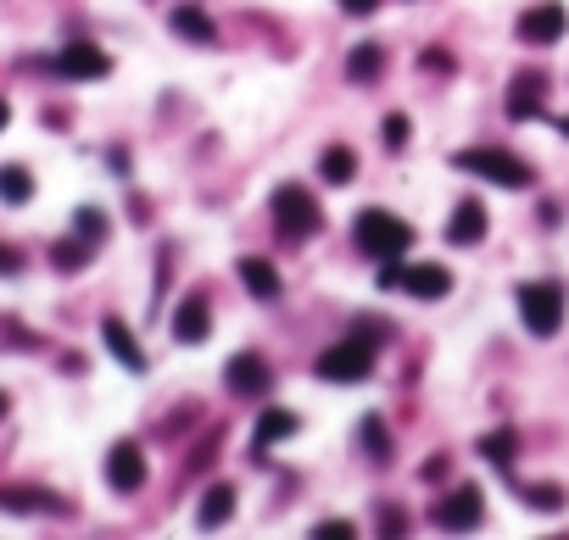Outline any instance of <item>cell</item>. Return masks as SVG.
Returning a JSON list of instances; mask_svg holds the SVG:
<instances>
[{
  "instance_id": "obj_1",
  "label": "cell",
  "mask_w": 569,
  "mask_h": 540,
  "mask_svg": "<svg viewBox=\"0 0 569 540\" xmlns=\"http://www.w3.org/2000/svg\"><path fill=\"white\" fill-rule=\"evenodd\" d=\"M352 240H358V251H363V257H374V262H391V257H402L408 245H413V229H408L402 218H391V212L368 207V212H358V223H352Z\"/></svg>"
},
{
  "instance_id": "obj_2",
  "label": "cell",
  "mask_w": 569,
  "mask_h": 540,
  "mask_svg": "<svg viewBox=\"0 0 569 540\" xmlns=\"http://www.w3.org/2000/svg\"><path fill=\"white\" fill-rule=\"evenodd\" d=\"M268 212H274V229H279L284 240H307V234H318V223H324L318 201H313L302 184H279L274 201H268Z\"/></svg>"
},
{
  "instance_id": "obj_3",
  "label": "cell",
  "mask_w": 569,
  "mask_h": 540,
  "mask_svg": "<svg viewBox=\"0 0 569 540\" xmlns=\"http://www.w3.org/2000/svg\"><path fill=\"white\" fill-rule=\"evenodd\" d=\"M379 290H408V296L419 302H441L447 290H452V273L441 262H419V268H402L397 257L379 268Z\"/></svg>"
},
{
  "instance_id": "obj_4",
  "label": "cell",
  "mask_w": 569,
  "mask_h": 540,
  "mask_svg": "<svg viewBox=\"0 0 569 540\" xmlns=\"http://www.w3.org/2000/svg\"><path fill=\"white\" fill-rule=\"evenodd\" d=\"M368 373H374V340H363V334L341 340V346H329L318 357V379H329V384H358Z\"/></svg>"
},
{
  "instance_id": "obj_5",
  "label": "cell",
  "mask_w": 569,
  "mask_h": 540,
  "mask_svg": "<svg viewBox=\"0 0 569 540\" xmlns=\"http://www.w3.org/2000/svg\"><path fill=\"white\" fill-rule=\"evenodd\" d=\"M458 168L474 173V179H486V184H503V189H531V179H536L513 151H463Z\"/></svg>"
},
{
  "instance_id": "obj_6",
  "label": "cell",
  "mask_w": 569,
  "mask_h": 540,
  "mask_svg": "<svg viewBox=\"0 0 569 540\" xmlns=\"http://www.w3.org/2000/svg\"><path fill=\"white\" fill-rule=\"evenodd\" d=\"M519 318H525V329L531 334H558V323H564V290L558 284H519Z\"/></svg>"
},
{
  "instance_id": "obj_7",
  "label": "cell",
  "mask_w": 569,
  "mask_h": 540,
  "mask_svg": "<svg viewBox=\"0 0 569 540\" xmlns=\"http://www.w3.org/2000/svg\"><path fill=\"white\" fill-rule=\"evenodd\" d=\"M481 513H486V496H481L474 484H458L452 496H441V502H436V529H452V535L481 529Z\"/></svg>"
},
{
  "instance_id": "obj_8",
  "label": "cell",
  "mask_w": 569,
  "mask_h": 540,
  "mask_svg": "<svg viewBox=\"0 0 569 540\" xmlns=\"http://www.w3.org/2000/svg\"><path fill=\"white\" fill-rule=\"evenodd\" d=\"M107 484H112V490H123V496L146 484V452H140L134 440H118V446L107 452Z\"/></svg>"
},
{
  "instance_id": "obj_9",
  "label": "cell",
  "mask_w": 569,
  "mask_h": 540,
  "mask_svg": "<svg viewBox=\"0 0 569 540\" xmlns=\"http://www.w3.org/2000/svg\"><path fill=\"white\" fill-rule=\"evenodd\" d=\"M564 28H569V12L558 0H542V7H531L519 17V39L525 45H553V39H564Z\"/></svg>"
},
{
  "instance_id": "obj_10",
  "label": "cell",
  "mask_w": 569,
  "mask_h": 540,
  "mask_svg": "<svg viewBox=\"0 0 569 540\" xmlns=\"http://www.w3.org/2000/svg\"><path fill=\"white\" fill-rule=\"evenodd\" d=\"M57 73L62 78H107L112 73V57L101 51V45H84L78 39V45H68V51L57 57Z\"/></svg>"
},
{
  "instance_id": "obj_11",
  "label": "cell",
  "mask_w": 569,
  "mask_h": 540,
  "mask_svg": "<svg viewBox=\"0 0 569 540\" xmlns=\"http://www.w3.org/2000/svg\"><path fill=\"white\" fill-rule=\"evenodd\" d=\"M213 334V307L207 296H184L173 307V340H184V346H202V340Z\"/></svg>"
},
{
  "instance_id": "obj_12",
  "label": "cell",
  "mask_w": 569,
  "mask_h": 540,
  "mask_svg": "<svg viewBox=\"0 0 569 540\" xmlns=\"http://www.w3.org/2000/svg\"><path fill=\"white\" fill-rule=\"evenodd\" d=\"M223 379H229V390L234 396H263L268 390V363L257 357V352H241V357H229V368H223Z\"/></svg>"
},
{
  "instance_id": "obj_13",
  "label": "cell",
  "mask_w": 569,
  "mask_h": 540,
  "mask_svg": "<svg viewBox=\"0 0 569 540\" xmlns=\"http://www.w3.org/2000/svg\"><path fill=\"white\" fill-rule=\"evenodd\" d=\"M542 95H547V78H542V73H519L513 89H508V118H513V123L536 118V112H542Z\"/></svg>"
},
{
  "instance_id": "obj_14",
  "label": "cell",
  "mask_w": 569,
  "mask_h": 540,
  "mask_svg": "<svg viewBox=\"0 0 569 540\" xmlns=\"http://www.w3.org/2000/svg\"><path fill=\"white\" fill-rule=\"evenodd\" d=\"M101 340H107V352H112L129 373H146V352H140V340L129 334V323L107 318V323H101Z\"/></svg>"
},
{
  "instance_id": "obj_15",
  "label": "cell",
  "mask_w": 569,
  "mask_h": 540,
  "mask_svg": "<svg viewBox=\"0 0 569 540\" xmlns=\"http://www.w3.org/2000/svg\"><path fill=\"white\" fill-rule=\"evenodd\" d=\"M481 234H486V207L458 201V212L447 218V245H481Z\"/></svg>"
},
{
  "instance_id": "obj_16",
  "label": "cell",
  "mask_w": 569,
  "mask_h": 540,
  "mask_svg": "<svg viewBox=\"0 0 569 540\" xmlns=\"http://www.w3.org/2000/svg\"><path fill=\"white\" fill-rule=\"evenodd\" d=\"M241 284L252 290L257 302H274V296H279V268L263 262V257H246V262H241Z\"/></svg>"
},
{
  "instance_id": "obj_17",
  "label": "cell",
  "mask_w": 569,
  "mask_h": 540,
  "mask_svg": "<svg viewBox=\"0 0 569 540\" xmlns=\"http://www.w3.org/2000/svg\"><path fill=\"white\" fill-rule=\"evenodd\" d=\"M296 434V413H284V407H268L257 418V452H268L274 440H291Z\"/></svg>"
},
{
  "instance_id": "obj_18",
  "label": "cell",
  "mask_w": 569,
  "mask_h": 540,
  "mask_svg": "<svg viewBox=\"0 0 569 540\" xmlns=\"http://www.w3.org/2000/svg\"><path fill=\"white\" fill-rule=\"evenodd\" d=\"M229 513H234V490L229 484H213L207 496H202V529H218V524H229Z\"/></svg>"
},
{
  "instance_id": "obj_19",
  "label": "cell",
  "mask_w": 569,
  "mask_h": 540,
  "mask_svg": "<svg viewBox=\"0 0 569 540\" xmlns=\"http://www.w3.org/2000/svg\"><path fill=\"white\" fill-rule=\"evenodd\" d=\"M168 23H173V34H184V39H196V45H213V17H207V12H196V7H179Z\"/></svg>"
},
{
  "instance_id": "obj_20",
  "label": "cell",
  "mask_w": 569,
  "mask_h": 540,
  "mask_svg": "<svg viewBox=\"0 0 569 540\" xmlns=\"http://www.w3.org/2000/svg\"><path fill=\"white\" fill-rule=\"evenodd\" d=\"M379 62H386V51H379V45H358V51L347 57L352 84H374V78H379Z\"/></svg>"
},
{
  "instance_id": "obj_21",
  "label": "cell",
  "mask_w": 569,
  "mask_h": 540,
  "mask_svg": "<svg viewBox=\"0 0 569 540\" xmlns=\"http://www.w3.org/2000/svg\"><path fill=\"white\" fill-rule=\"evenodd\" d=\"M358 440H363V452H368L374 463H386V457H391V434H386V418H363V424H358Z\"/></svg>"
},
{
  "instance_id": "obj_22",
  "label": "cell",
  "mask_w": 569,
  "mask_h": 540,
  "mask_svg": "<svg viewBox=\"0 0 569 540\" xmlns=\"http://www.w3.org/2000/svg\"><path fill=\"white\" fill-rule=\"evenodd\" d=\"M318 173H324V184H352V173H358V157L347 151V145H336V151H324Z\"/></svg>"
},
{
  "instance_id": "obj_23",
  "label": "cell",
  "mask_w": 569,
  "mask_h": 540,
  "mask_svg": "<svg viewBox=\"0 0 569 540\" xmlns=\"http://www.w3.org/2000/svg\"><path fill=\"white\" fill-rule=\"evenodd\" d=\"M28 195H34V179H28V168H0V201L23 207Z\"/></svg>"
},
{
  "instance_id": "obj_24",
  "label": "cell",
  "mask_w": 569,
  "mask_h": 540,
  "mask_svg": "<svg viewBox=\"0 0 569 540\" xmlns=\"http://www.w3.org/2000/svg\"><path fill=\"white\" fill-rule=\"evenodd\" d=\"M89 251H95V245H89V240H62V245H57V251H51V262H57L62 273H78V268L89 262Z\"/></svg>"
},
{
  "instance_id": "obj_25",
  "label": "cell",
  "mask_w": 569,
  "mask_h": 540,
  "mask_svg": "<svg viewBox=\"0 0 569 540\" xmlns=\"http://www.w3.org/2000/svg\"><path fill=\"white\" fill-rule=\"evenodd\" d=\"M481 457H492L497 468H508V463H513V434H508V429H503V434H486V440H481Z\"/></svg>"
},
{
  "instance_id": "obj_26",
  "label": "cell",
  "mask_w": 569,
  "mask_h": 540,
  "mask_svg": "<svg viewBox=\"0 0 569 540\" xmlns=\"http://www.w3.org/2000/svg\"><path fill=\"white\" fill-rule=\"evenodd\" d=\"M73 223H78V234H89V240H101V234H107V212H95V207H78Z\"/></svg>"
},
{
  "instance_id": "obj_27",
  "label": "cell",
  "mask_w": 569,
  "mask_h": 540,
  "mask_svg": "<svg viewBox=\"0 0 569 540\" xmlns=\"http://www.w3.org/2000/svg\"><path fill=\"white\" fill-rule=\"evenodd\" d=\"M525 502L553 513V507H564V490H558V484H531V490H525Z\"/></svg>"
},
{
  "instance_id": "obj_28",
  "label": "cell",
  "mask_w": 569,
  "mask_h": 540,
  "mask_svg": "<svg viewBox=\"0 0 569 540\" xmlns=\"http://www.w3.org/2000/svg\"><path fill=\"white\" fill-rule=\"evenodd\" d=\"M408 118H386V145H391V151H402V145H408Z\"/></svg>"
},
{
  "instance_id": "obj_29",
  "label": "cell",
  "mask_w": 569,
  "mask_h": 540,
  "mask_svg": "<svg viewBox=\"0 0 569 540\" xmlns=\"http://www.w3.org/2000/svg\"><path fill=\"white\" fill-rule=\"evenodd\" d=\"M313 535H324V540H341V535H358V529H352L347 518H324V524H318Z\"/></svg>"
},
{
  "instance_id": "obj_30",
  "label": "cell",
  "mask_w": 569,
  "mask_h": 540,
  "mask_svg": "<svg viewBox=\"0 0 569 540\" xmlns=\"http://www.w3.org/2000/svg\"><path fill=\"white\" fill-rule=\"evenodd\" d=\"M379 513H386V518H379V529H386V535H397V529H408V518H397L391 507H379Z\"/></svg>"
},
{
  "instance_id": "obj_31",
  "label": "cell",
  "mask_w": 569,
  "mask_h": 540,
  "mask_svg": "<svg viewBox=\"0 0 569 540\" xmlns=\"http://www.w3.org/2000/svg\"><path fill=\"white\" fill-rule=\"evenodd\" d=\"M424 62H431V73H452V57H441V51H431Z\"/></svg>"
},
{
  "instance_id": "obj_32",
  "label": "cell",
  "mask_w": 569,
  "mask_h": 540,
  "mask_svg": "<svg viewBox=\"0 0 569 540\" xmlns=\"http://www.w3.org/2000/svg\"><path fill=\"white\" fill-rule=\"evenodd\" d=\"M341 7H347V12H374L379 0H341Z\"/></svg>"
},
{
  "instance_id": "obj_33",
  "label": "cell",
  "mask_w": 569,
  "mask_h": 540,
  "mask_svg": "<svg viewBox=\"0 0 569 540\" xmlns=\"http://www.w3.org/2000/svg\"><path fill=\"white\" fill-rule=\"evenodd\" d=\"M7 123H12V107H7V101H0V128H7Z\"/></svg>"
},
{
  "instance_id": "obj_34",
  "label": "cell",
  "mask_w": 569,
  "mask_h": 540,
  "mask_svg": "<svg viewBox=\"0 0 569 540\" xmlns=\"http://www.w3.org/2000/svg\"><path fill=\"white\" fill-rule=\"evenodd\" d=\"M0 418H7V396H0Z\"/></svg>"
},
{
  "instance_id": "obj_35",
  "label": "cell",
  "mask_w": 569,
  "mask_h": 540,
  "mask_svg": "<svg viewBox=\"0 0 569 540\" xmlns=\"http://www.w3.org/2000/svg\"><path fill=\"white\" fill-rule=\"evenodd\" d=\"M7 262H12V257H7V251H0V268H7Z\"/></svg>"
},
{
  "instance_id": "obj_36",
  "label": "cell",
  "mask_w": 569,
  "mask_h": 540,
  "mask_svg": "<svg viewBox=\"0 0 569 540\" xmlns=\"http://www.w3.org/2000/svg\"><path fill=\"white\" fill-rule=\"evenodd\" d=\"M564 134H569V118H564Z\"/></svg>"
}]
</instances>
